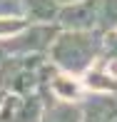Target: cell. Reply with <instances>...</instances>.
<instances>
[{"mask_svg": "<svg viewBox=\"0 0 117 122\" xmlns=\"http://www.w3.org/2000/svg\"><path fill=\"white\" fill-rule=\"evenodd\" d=\"M50 65L70 75H82L97 57H102L100 30H57L47 47Z\"/></svg>", "mask_w": 117, "mask_h": 122, "instance_id": "obj_1", "label": "cell"}, {"mask_svg": "<svg viewBox=\"0 0 117 122\" xmlns=\"http://www.w3.org/2000/svg\"><path fill=\"white\" fill-rule=\"evenodd\" d=\"M60 27L55 23H27L23 30H18L15 35L3 40L5 55L13 57H23V55H42L47 52L52 37L57 35Z\"/></svg>", "mask_w": 117, "mask_h": 122, "instance_id": "obj_2", "label": "cell"}, {"mask_svg": "<svg viewBox=\"0 0 117 122\" xmlns=\"http://www.w3.org/2000/svg\"><path fill=\"white\" fill-rule=\"evenodd\" d=\"M45 100L37 92H5L0 122H40Z\"/></svg>", "mask_w": 117, "mask_h": 122, "instance_id": "obj_3", "label": "cell"}, {"mask_svg": "<svg viewBox=\"0 0 117 122\" xmlns=\"http://www.w3.org/2000/svg\"><path fill=\"white\" fill-rule=\"evenodd\" d=\"M55 25L60 30H97L95 0H75V3L60 5L55 15Z\"/></svg>", "mask_w": 117, "mask_h": 122, "instance_id": "obj_4", "label": "cell"}, {"mask_svg": "<svg viewBox=\"0 0 117 122\" xmlns=\"http://www.w3.org/2000/svg\"><path fill=\"white\" fill-rule=\"evenodd\" d=\"M47 90L52 92V97L57 100H67V102H77L82 97V80H77V75H70V72H52L47 77Z\"/></svg>", "mask_w": 117, "mask_h": 122, "instance_id": "obj_5", "label": "cell"}, {"mask_svg": "<svg viewBox=\"0 0 117 122\" xmlns=\"http://www.w3.org/2000/svg\"><path fill=\"white\" fill-rule=\"evenodd\" d=\"M40 122H82V107L77 102L52 97V102H45Z\"/></svg>", "mask_w": 117, "mask_h": 122, "instance_id": "obj_6", "label": "cell"}, {"mask_svg": "<svg viewBox=\"0 0 117 122\" xmlns=\"http://www.w3.org/2000/svg\"><path fill=\"white\" fill-rule=\"evenodd\" d=\"M20 8L27 23H55L60 5L55 0H20Z\"/></svg>", "mask_w": 117, "mask_h": 122, "instance_id": "obj_7", "label": "cell"}, {"mask_svg": "<svg viewBox=\"0 0 117 122\" xmlns=\"http://www.w3.org/2000/svg\"><path fill=\"white\" fill-rule=\"evenodd\" d=\"M97 8V30L107 32L117 27V0H95Z\"/></svg>", "mask_w": 117, "mask_h": 122, "instance_id": "obj_8", "label": "cell"}, {"mask_svg": "<svg viewBox=\"0 0 117 122\" xmlns=\"http://www.w3.org/2000/svg\"><path fill=\"white\" fill-rule=\"evenodd\" d=\"M102 57L107 62H117V27L102 32Z\"/></svg>", "mask_w": 117, "mask_h": 122, "instance_id": "obj_9", "label": "cell"}, {"mask_svg": "<svg viewBox=\"0 0 117 122\" xmlns=\"http://www.w3.org/2000/svg\"><path fill=\"white\" fill-rule=\"evenodd\" d=\"M25 25H27L25 18H8V15H0V40L15 35V32L23 30Z\"/></svg>", "mask_w": 117, "mask_h": 122, "instance_id": "obj_10", "label": "cell"}, {"mask_svg": "<svg viewBox=\"0 0 117 122\" xmlns=\"http://www.w3.org/2000/svg\"><path fill=\"white\" fill-rule=\"evenodd\" d=\"M0 15H8V18H23L20 0H0Z\"/></svg>", "mask_w": 117, "mask_h": 122, "instance_id": "obj_11", "label": "cell"}, {"mask_svg": "<svg viewBox=\"0 0 117 122\" xmlns=\"http://www.w3.org/2000/svg\"><path fill=\"white\" fill-rule=\"evenodd\" d=\"M57 5H67V3H75V0H55Z\"/></svg>", "mask_w": 117, "mask_h": 122, "instance_id": "obj_12", "label": "cell"}, {"mask_svg": "<svg viewBox=\"0 0 117 122\" xmlns=\"http://www.w3.org/2000/svg\"><path fill=\"white\" fill-rule=\"evenodd\" d=\"M3 97H5V90H3V85H0V105H3Z\"/></svg>", "mask_w": 117, "mask_h": 122, "instance_id": "obj_13", "label": "cell"}]
</instances>
